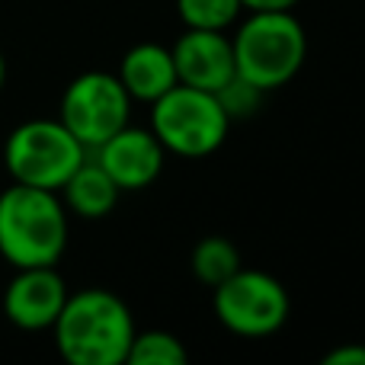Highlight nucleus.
Returning <instances> with one entry per match:
<instances>
[{
  "instance_id": "1",
  "label": "nucleus",
  "mask_w": 365,
  "mask_h": 365,
  "mask_svg": "<svg viewBox=\"0 0 365 365\" xmlns=\"http://www.w3.org/2000/svg\"><path fill=\"white\" fill-rule=\"evenodd\" d=\"M51 330L58 353L71 365H122L138 327L115 292L83 289L68 295Z\"/></svg>"
},
{
  "instance_id": "2",
  "label": "nucleus",
  "mask_w": 365,
  "mask_h": 365,
  "mask_svg": "<svg viewBox=\"0 0 365 365\" xmlns=\"http://www.w3.org/2000/svg\"><path fill=\"white\" fill-rule=\"evenodd\" d=\"M234 71L259 90H279L295 81L308 58V36L295 10H247L231 26Z\"/></svg>"
},
{
  "instance_id": "3",
  "label": "nucleus",
  "mask_w": 365,
  "mask_h": 365,
  "mask_svg": "<svg viewBox=\"0 0 365 365\" xmlns=\"http://www.w3.org/2000/svg\"><path fill=\"white\" fill-rule=\"evenodd\" d=\"M68 247V212L58 192L13 182L0 192V257L13 266H55Z\"/></svg>"
},
{
  "instance_id": "4",
  "label": "nucleus",
  "mask_w": 365,
  "mask_h": 365,
  "mask_svg": "<svg viewBox=\"0 0 365 365\" xmlns=\"http://www.w3.org/2000/svg\"><path fill=\"white\" fill-rule=\"evenodd\" d=\"M148 128L158 135L167 154L199 160L225 145L231 119L215 93L177 83L151 103V125Z\"/></svg>"
},
{
  "instance_id": "5",
  "label": "nucleus",
  "mask_w": 365,
  "mask_h": 365,
  "mask_svg": "<svg viewBox=\"0 0 365 365\" xmlns=\"http://www.w3.org/2000/svg\"><path fill=\"white\" fill-rule=\"evenodd\" d=\"M87 158V148L64 128L61 119H29L10 132L4 160L13 182L38 189H58Z\"/></svg>"
},
{
  "instance_id": "6",
  "label": "nucleus",
  "mask_w": 365,
  "mask_h": 365,
  "mask_svg": "<svg viewBox=\"0 0 365 365\" xmlns=\"http://www.w3.org/2000/svg\"><path fill=\"white\" fill-rule=\"evenodd\" d=\"M215 298V317L225 324L231 334L244 340H259L272 336L285 327L292 311V298L285 285L276 276L263 269H247L240 266L231 279L212 289Z\"/></svg>"
},
{
  "instance_id": "7",
  "label": "nucleus",
  "mask_w": 365,
  "mask_h": 365,
  "mask_svg": "<svg viewBox=\"0 0 365 365\" xmlns=\"http://www.w3.org/2000/svg\"><path fill=\"white\" fill-rule=\"evenodd\" d=\"M132 96L122 87L119 74L109 71H87L74 77L61 96V115L71 135L81 141L87 151L100 148L106 138H113L119 128L128 125L132 115Z\"/></svg>"
},
{
  "instance_id": "8",
  "label": "nucleus",
  "mask_w": 365,
  "mask_h": 365,
  "mask_svg": "<svg viewBox=\"0 0 365 365\" xmlns=\"http://www.w3.org/2000/svg\"><path fill=\"white\" fill-rule=\"evenodd\" d=\"M93 158L100 160V167L113 177L122 192H141V189L154 186L167 164V151L158 141V135L151 128L135 125L119 128L113 138L93 148Z\"/></svg>"
},
{
  "instance_id": "9",
  "label": "nucleus",
  "mask_w": 365,
  "mask_h": 365,
  "mask_svg": "<svg viewBox=\"0 0 365 365\" xmlns=\"http://www.w3.org/2000/svg\"><path fill=\"white\" fill-rule=\"evenodd\" d=\"M68 295V282L55 266H23L4 292V314L23 330H48Z\"/></svg>"
},
{
  "instance_id": "10",
  "label": "nucleus",
  "mask_w": 365,
  "mask_h": 365,
  "mask_svg": "<svg viewBox=\"0 0 365 365\" xmlns=\"http://www.w3.org/2000/svg\"><path fill=\"white\" fill-rule=\"evenodd\" d=\"M177 81L195 90L218 93L237 71H234L231 36L218 29H186L170 45Z\"/></svg>"
},
{
  "instance_id": "11",
  "label": "nucleus",
  "mask_w": 365,
  "mask_h": 365,
  "mask_svg": "<svg viewBox=\"0 0 365 365\" xmlns=\"http://www.w3.org/2000/svg\"><path fill=\"white\" fill-rule=\"evenodd\" d=\"M119 81L128 90L132 100L154 103L164 96L170 87H177V68H173V55L167 45L160 42H138L122 55L119 64Z\"/></svg>"
},
{
  "instance_id": "12",
  "label": "nucleus",
  "mask_w": 365,
  "mask_h": 365,
  "mask_svg": "<svg viewBox=\"0 0 365 365\" xmlns=\"http://www.w3.org/2000/svg\"><path fill=\"white\" fill-rule=\"evenodd\" d=\"M58 192H64V208H71L81 218H106L119 205L122 189L113 182L96 158H83L81 167L68 177Z\"/></svg>"
},
{
  "instance_id": "13",
  "label": "nucleus",
  "mask_w": 365,
  "mask_h": 365,
  "mask_svg": "<svg viewBox=\"0 0 365 365\" xmlns=\"http://www.w3.org/2000/svg\"><path fill=\"white\" fill-rule=\"evenodd\" d=\"M244 266L240 250L231 237H221V234H208L199 244L192 247V257H189V269L208 289H218L225 279H231L234 272Z\"/></svg>"
},
{
  "instance_id": "14",
  "label": "nucleus",
  "mask_w": 365,
  "mask_h": 365,
  "mask_svg": "<svg viewBox=\"0 0 365 365\" xmlns=\"http://www.w3.org/2000/svg\"><path fill=\"white\" fill-rule=\"evenodd\" d=\"M186 359V346L170 330H135L125 356L128 365H182Z\"/></svg>"
},
{
  "instance_id": "15",
  "label": "nucleus",
  "mask_w": 365,
  "mask_h": 365,
  "mask_svg": "<svg viewBox=\"0 0 365 365\" xmlns=\"http://www.w3.org/2000/svg\"><path fill=\"white\" fill-rule=\"evenodd\" d=\"M177 13L186 29L227 32L244 13L240 0H177Z\"/></svg>"
},
{
  "instance_id": "16",
  "label": "nucleus",
  "mask_w": 365,
  "mask_h": 365,
  "mask_svg": "<svg viewBox=\"0 0 365 365\" xmlns=\"http://www.w3.org/2000/svg\"><path fill=\"white\" fill-rule=\"evenodd\" d=\"M215 96H218L221 109L227 113V119L237 122V119H250V115H257V109L263 106L266 90L253 87L250 81H244L240 74H234L231 81H227Z\"/></svg>"
},
{
  "instance_id": "17",
  "label": "nucleus",
  "mask_w": 365,
  "mask_h": 365,
  "mask_svg": "<svg viewBox=\"0 0 365 365\" xmlns=\"http://www.w3.org/2000/svg\"><path fill=\"white\" fill-rule=\"evenodd\" d=\"M324 365H365V346L362 343H346V346H334L324 353Z\"/></svg>"
},
{
  "instance_id": "18",
  "label": "nucleus",
  "mask_w": 365,
  "mask_h": 365,
  "mask_svg": "<svg viewBox=\"0 0 365 365\" xmlns=\"http://www.w3.org/2000/svg\"><path fill=\"white\" fill-rule=\"evenodd\" d=\"M244 10H295L298 0H240Z\"/></svg>"
},
{
  "instance_id": "19",
  "label": "nucleus",
  "mask_w": 365,
  "mask_h": 365,
  "mask_svg": "<svg viewBox=\"0 0 365 365\" xmlns=\"http://www.w3.org/2000/svg\"><path fill=\"white\" fill-rule=\"evenodd\" d=\"M4 83H6V61H4V55H0V90H4Z\"/></svg>"
}]
</instances>
